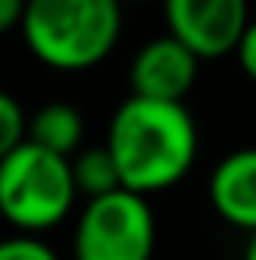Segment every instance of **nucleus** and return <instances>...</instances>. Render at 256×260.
<instances>
[{
  "label": "nucleus",
  "mask_w": 256,
  "mask_h": 260,
  "mask_svg": "<svg viewBox=\"0 0 256 260\" xmlns=\"http://www.w3.org/2000/svg\"><path fill=\"white\" fill-rule=\"evenodd\" d=\"M105 144L120 166L123 186L151 197L190 176L200 134L186 102L130 95L109 120Z\"/></svg>",
  "instance_id": "nucleus-1"
},
{
  "label": "nucleus",
  "mask_w": 256,
  "mask_h": 260,
  "mask_svg": "<svg viewBox=\"0 0 256 260\" xmlns=\"http://www.w3.org/2000/svg\"><path fill=\"white\" fill-rule=\"evenodd\" d=\"M78 197L70 158L60 151L25 137L11 155L0 158V218L18 232L39 236L56 229L74 211Z\"/></svg>",
  "instance_id": "nucleus-3"
},
{
  "label": "nucleus",
  "mask_w": 256,
  "mask_h": 260,
  "mask_svg": "<svg viewBox=\"0 0 256 260\" xmlns=\"http://www.w3.org/2000/svg\"><path fill=\"white\" fill-rule=\"evenodd\" d=\"M214 215L232 229L256 232V144L228 151L207 179Z\"/></svg>",
  "instance_id": "nucleus-7"
},
{
  "label": "nucleus",
  "mask_w": 256,
  "mask_h": 260,
  "mask_svg": "<svg viewBox=\"0 0 256 260\" xmlns=\"http://www.w3.org/2000/svg\"><path fill=\"white\" fill-rule=\"evenodd\" d=\"M123 4H148V0H123Z\"/></svg>",
  "instance_id": "nucleus-15"
},
{
  "label": "nucleus",
  "mask_w": 256,
  "mask_h": 260,
  "mask_svg": "<svg viewBox=\"0 0 256 260\" xmlns=\"http://www.w3.org/2000/svg\"><path fill=\"white\" fill-rule=\"evenodd\" d=\"M123 0H28L21 39L28 53L60 74L91 71L120 43Z\"/></svg>",
  "instance_id": "nucleus-2"
},
{
  "label": "nucleus",
  "mask_w": 256,
  "mask_h": 260,
  "mask_svg": "<svg viewBox=\"0 0 256 260\" xmlns=\"http://www.w3.org/2000/svg\"><path fill=\"white\" fill-rule=\"evenodd\" d=\"M155 236L148 193L120 186L85 201L74 225V260H151Z\"/></svg>",
  "instance_id": "nucleus-4"
},
{
  "label": "nucleus",
  "mask_w": 256,
  "mask_h": 260,
  "mask_svg": "<svg viewBox=\"0 0 256 260\" xmlns=\"http://www.w3.org/2000/svg\"><path fill=\"white\" fill-rule=\"evenodd\" d=\"M165 25L200 60L235 53L249 18V0H162Z\"/></svg>",
  "instance_id": "nucleus-5"
},
{
  "label": "nucleus",
  "mask_w": 256,
  "mask_h": 260,
  "mask_svg": "<svg viewBox=\"0 0 256 260\" xmlns=\"http://www.w3.org/2000/svg\"><path fill=\"white\" fill-rule=\"evenodd\" d=\"M235 63H239V71L249 78L256 85V18L246 25V32H242V39H239V46H235Z\"/></svg>",
  "instance_id": "nucleus-12"
},
{
  "label": "nucleus",
  "mask_w": 256,
  "mask_h": 260,
  "mask_svg": "<svg viewBox=\"0 0 256 260\" xmlns=\"http://www.w3.org/2000/svg\"><path fill=\"white\" fill-rule=\"evenodd\" d=\"M28 141L43 144L49 151H60V155H74L81 151V141H85V116L78 106L70 102H46L39 106L32 116H28Z\"/></svg>",
  "instance_id": "nucleus-8"
},
{
  "label": "nucleus",
  "mask_w": 256,
  "mask_h": 260,
  "mask_svg": "<svg viewBox=\"0 0 256 260\" xmlns=\"http://www.w3.org/2000/svg\"><path fill=\"white\" fill-rule=\"evenodd\" d=\"M0 260H60L56 250L32 232H14L0 239Z\"/></svg>",
  "instance_id": "nucleus-11"
},
{
  "label": "nucleus",
  "mask_w": 256,
  "mask_h": 260,
  "mask_svg": "<svg viewBox=\"0 0 256 260\" xmlns=\"http://www.w3.org/2000/svg\"><path fill=\"white\" fill-rule=\"evenodd\" d=\"M242 260H256V232H249V243H246V253Z\"/></svg>",
  "instance_id": "nucleus-14"
},
{
  "label": "nucleus",
  "mask_w": 256,
  "mask_h": 260,
  "mask_svg": "<svg viewBox=\"0 0 256 260\" xmlns=\"http://www.w3.org/2000/svg\"><path fill=\"white\" fill-rule=\"evenodd\" d=\"M70 169H74V183H78V193L91 201V197H102V193H113L123 186V176L120 166L109 151V144H95V148H81L70 155Z\"/></svg>",
  "instance_id": "nucleus-9"
},
{
  "label": "nucleus",
  "mask_w": 256,
  "mask_h": 260,
  "mask_svg": "<svg viewBox=\"0 0 256 260\" xmlns=\"http://www.w3.org/2000/svg\"><path fill=\"white\" fill-rule=\"evenodd\" d=\"M25 137H28V116H25L21 102L0 88V158L11 155Z\"/></svg>",
  "instance_id": "nucleus-10"
},
{
  "label": "nucleus",
  "mask_w": 256,
  "mask_h": 260,
  "mask_svg": "<svg viewBox=\"0 0 256 260\" xmlns=\"http://www.w3.org/2000/svg\"><path fill=\"white\" fill-rule=\"evenodd\" d=\"M25 7H28V0H0V36L21 28V21H25Z\"/></svg>",
  "instance_id": "nucleus-13"
},
{
  "label": "nucleus",
  "mask_w": 256,
  "mask_h": 260,
  "mask_svg": "<svg viewBox=\"0 0 256 260\" xmlns=\"http://www.w3.org/2000/svg\"><path fill=\"white\" fill-rule=\"evenodd\" d=\"M200 56L175 39L172 32L148 39L133 53L130 60V95H148V99H172V102H186V95L197 85L200 74Z\"/></svg>",
  "instance_id": "nucleus-6"
}]
</instances>
